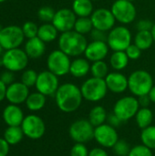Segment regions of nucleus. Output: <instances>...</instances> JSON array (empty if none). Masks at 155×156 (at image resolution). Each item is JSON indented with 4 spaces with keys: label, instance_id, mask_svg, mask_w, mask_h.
Segmentation results:
<instances>
[{
    "label": "nucleus",
    "instance_id": "e433bc0d",
    "mask_svg": "<svg viewBox=\"0 0 155 156\" xmlns=\"http://www.w3.org/2000/svg\"><path fill=\"white\" fill-rule=\"evenodd\" d=\"M22 30H23L25 37L29 39V38H33L35 37H37L38 27L37 26L36 23H34L32 21H27L23 25Z\"/></svg>",
    "mask_w": 155,
    "mask_h": 156
},
{
    "label": "nucleus",
    "instance_id": "9b49d317",
    "mask_svg": "<svg viewBox=\"0 0 155 156\" xmlns=\"http://www.w3.org/2000/svg\"><path fill=\"white\" fill-rule=\"evenodd\" d=\"M24 39L22 27L18 26H7L0 30V44L5 50L19 48Z\"/></svg>",
    "mask_w": 155,
    "mask_h": 156
},
{
    "label": "nucleus",
    "instance_id": "f03ea898",
    "mask_svg": "<svg viewBox=\"0 0 155 156\" xmlns=\"http://www.w3.org/2000/svg\"><path fill=\"white\" fill-rule=\"evenodd\" d=\"M88 44L85 36L76 32L74 29L61 33L58 37L59 49L69 57H79L84 54Z\"/></svg>",
    "mask_w": 155,
    "mask_h": 156
},
{
    "label": "nucleus",
    "instance_id": "1a4fd4ad",
    "mask_svg": "<svg viewBox=\"0 0 155 156\" xmlns=\"http://www.w3.org/2000/svg\"><path fill=\"white\" fill-rule=\"evenodd\" d=\"M69 58V56L65 54L60 49L53 50L49 53L47 59V66L48 70L58 77H62L69 73L71 63Z\"/></svg>",
    "mask_w": 155,
    "mask_h": 156
},
{
    "label": "nucleus",
    "instance_id": "393cba45",
    "mask_svg": "<svg viewBox=\"0 0 155 156\" xmlns=\"http://www.w3.org/2000/svg\"><path fill=\"white\" fill-rule=\"evenodd\" d=\"M46 96L40 92H33L28 95L26 101V105L28 110L32 112H37L40 111L41 109L44 108L46 104Z\"/></svg>",
    "mask_w": 155,
    "mask_h": 156
},
{
    "label": "nucleus",
    "instance_id": "2f4dec72",
    "mask_svg": "<svg viewBox=\"0 0 155 156\" xmlns=\"http://www.w3.org/2000/svg\"><path fill=\"white\" fill-rule=\"evenodd\" d=\"M93 24L90 19V16L87 17H78L74 26V30L81 35L89 34L93 29Z\"/></svg>",
    "mask_w": 155,
    "mask_h": 156
},
{
    "label": "nucleus",
    "instance_id": "a878e982",
    "mask_svg": "<svg viewBox=\"0 0 155 156\" xmlns=\"http://www.w3.org/2000/svg\"><path fill=\"white\" fill-rule=\"evenodd\" d=\"M129 60L125 51H113L110 58V64L113 69L121 71L128 66Z\"/></svg>",
    "mask_w": 155,
    "mask_h": 156
},
{
    "label": "nucleus",
    "instance_id": "f3484780",
    "mask_svg": "<svg viewBox=\"0 0 155 156\" xmlns=\"http://www.w3.org/2000/svg\"><path fill=\"white\" fill-rule=\"evenodd\" d=\"M29 95V89L22 82H13L7 86L5 99L11 104H21L26 102Z\"/></svg>",
    "mask_w": 155,
    "mask_h": 156
},
{
    "label": "nucleus",
    "instance_id": "b1692460",
    "mask_svg": "<svg viewBox=\"0 0 155 156\" xmlns=\"http://www.w3.org/2000/svg\"><path fill=\"white\" fill-rule=\"evenodd\" d=\"M58 31L52 23H44L38 27L37 37L45 43L54 41L58 37Z\"/></svg>",
    "mask_w": 155,
    "mask_h": 156
},
{
    "label": "nucleus",
    "instance_id": "4468645a",
    "mask_svg": "<svg viewBox=\"0 0 155 156\" xmlns=\"http://www.w3.org/2000/svg\"><path fill=\"white\" fill-rule=\"evenodd\" d=\"M94 139L103 148H112L119 141V135L116 128L108 123H103L95 127Z\"/></svg>",
    "mask_w": 155,
    "mask_h": 156
},
{
    "label": "nucleus",
    "instance_id": "09e8293b",
    "mask_svg": "<svg viewBox=\"0 0 155 156\" xmlns=\"http://www.w3.org/2000/svg\"><path fill=\"white\" fill-rule=\"evenodd\" d=\"M6 90L7 86L0 80V101H2L6 97Z\"/></svg>",
    "mask_w": 155,
    "mask_h": 156
},
{
    "label": "nucleus",
    "instance_id": "58836bf2",
    "mask_svg": "<svg viewBox=\"0 0 155 156\" xmlns=\"http://www.w3.org/2000/svg\"><path fill=\"white\" fill-rule=\"evenodd\" d=\"M89 153L85 144L76 143L70 150V156H89Z\"/></svg>",
    "mask_w": 155,
    "mask_h": 156
},
{
    "label": "nucleus",
    "instance_id": "6e6552de",
    "mask_svg": "<svg viewBox=\"0 0 155 156\" xmlns=\"http://www.w3.org/2000/svg\"><path fill=\"white\" fill-rule=\"evenodd\" d=\"M94 131L95 127L88 119H79L69 126V133L75 143L86 144L94 139Z\"/></svg>",
    "mask_w": 155,
    "mask_h": 156
},
{
    "label": "nucleus",
    "instance_id": "3c124183",
    "mask_svg": "<svg viewBox=\"0 0 155 156\" xmlns=\"http://www.w3.org/2000/svg\"><path fill=\"white\" fill-rule=\"evenodd\" d=\"M151 32H152V35H153V40H154L155 43V23L153 27V28H152V30H151Z\"/></svg>",
    "mask_w": 155,
    "mask_h": 156
},
{
    "label": "nucleus",
    "instance_id": "20e7f679",
    "mask_svg": "<svg viewBox=\"0 0 155 156\" xmlns=\"http://www.w3.org/2000/svg\"><path fill=\"white\" fill-rule=\"evenodd\" d=\"M80 90L83 99L91 102H97L105 98L109 90L107 88L105 79L91 77L82 83Z\"/></svg>",
    "mask_w": 155,
    "mask_h": 156
},
{
    "label": "nucleus",
    "instance_id": "39448f33",
    "mask_svg": "<svg viewBox=\"0 0 155 156\" xmlns=\"http://www.w3.org/2000/svg\"><path fill=\"white\" fill-rule=\"evenodd\" d=\"M132 33L125 26L114 27L107 37V44L113 51H125L132 44Z\"/></svg>",
    "mask_w": 155,
    "mask_h": 156
},
{
    "label": "nucleus",
    "instance_id": "ea45409f",
    "mask_svg": "<svg viewBox=\"0 0 155 156\" xmlns=\"http://www.w3.org/2000/svg\"><path fill=\"white\" fill-rule=\"evenodd\" d=\"M142 49H140L134 43L131 44L125 50L129 59H132V60H137L138 58H140L141 55H142Z\"/></svg>",
    "mask_w": 155,
    "mask_h": 156
},
{
    "label": "nucleus",
    "instance_id": "f704fd0d",
    "mask_svg": "<svg viewBox=\"0 0 155 156\" xmlns=\"http://www.w3.org/2000/svg\"><path fill=\"white\" fill-rule=\"evenodd\" d=\"M37 76L38 74L37 73L36 70L34 69H26L21 76V82L24 83L26 86L29 87H33L36 85L37 80Z\"/></svg>",
    "mask_w": 155,
    "mask_h": 156
},
{
    "label": "nucleus",
    "instance_id": "f257e3e1",
    "mask_svg": "<svg viewBox=\"0 0 155 156\" xmlns=\"http://www.w3.org/2000/svg\"><path fill=\"white\" fill-rule=\"evenodd\" d=\"M83 96L77 85L68 82L59 85L55 93V101L58 108L66 113L77 111L82 103Z\"/></svg>",
    "mask_w": 155,
    "mask_h": 156
},
{
    "label": "nucleus",
    "instance_id": "c85d7f7f",
    "mask_svg": "<svg viewBox=\"0 0 155 156\" xmlns=\"http://www.w3.org/2000/svg\"><path fill=\"white\" fill-rule=\"evenodd\" d=\"M153 120V113L149 108H140L135 115V121L140 129H145L150 126Z\"/></svg>",
    "mask_w": 155,
    "mask_h": 156
},
{
    "label": "nucleus",
    "instance_id": "9d476101",
    "mask_svg": "<svg viewBox=\"0 0 155 156\" xmlns=\"http://www.w3.org/2000/svg\"><path fill=\"white\" fill-rule=\"evenodd\" d=\"M111 10L116 19L122 25H128L133 22L136 18L137 11L133 2L128 0H115Z\"/></svg>",
    "mask_w": 155,
    "mask_h": 156
},
{
    "label": "nucleus",
    "instance_id": "72a5a7b5",
    "mask_svg": "<svg viewBox=\"0 0 155 156\" xmlns=\"http://www.w3.org/2000/svg\"><path fill=\"white\" fill-rule=\"evenodd\" d=\"M55 14H56V11L52 7L48 6V5L40 7L38 9V11H37L38 19L43 21L44 23L52 22V20H53V18L55 16Z\"/></svg>",
    "mask_w": 155,
    "mask_h": 156
},
{
    "label": "nucleus",
    "instance_id": "cd10ccee",
    "mask_svg": "<svg viewBox=\"0 0 155 156\" xmlns=\"http://www.w3.org/2000/svg\"><path fill=\"white\" fill-rule=\"evenodd\" d=\"M107 116L108 113L102 106H95L90 110L88 120L94 127H97L106 122Z\"/></svg>",
    "mask_w": 155,
    "mask_h": 156
},
{
    "label": "nucleus",
    "instance_id": "49530a36",
    "mask_svg": "<svg viewBox=\"0 0 155 156\" xmlns=\"http://www.w3.org/2000/svg\"><path fill=\"white\" fill-rule=\"evenodd\" d=\"M137 99H138V101H139V104H140V107L141 108H148V106L152 102L151 101V99H150V97H149L148 94L140 96Z\"/></svg>",
    "mask_w": 155,
    "mask_h": 156
},
{
    "label": "nucleus",
    "instance_id": "a211bd4d",
    "mask_svg": "<svg viewBox=\"0 0 155 156\" xmlns=\"http://www.w3.org/2000/svg\"><path fill=\"white\" fill-rule=\"evenodd\" d=\"M109 46L105 41H91L88 44L84 55L89 61L103 60L109 53Z\"/></svg>",
    "mask_w": 155,
    "mask_h": 156
},
{
    "label": "nucleus",
    "instance_id": "473e14b6",
    "mask_svg": "<svg viewBox=\"0 0 155 156\" xmlns=\"http://www.w3.org/2000/svg\"><path fill=\"white\" fill-rule=\"evenodd\" d=\"M90 73L92 77L99 79H105L109 72V66L104 60L92 62L90 66Z\"/></svg>",
    "mask_w": 155,
    "mask_h": 156
},
{
    "label": "nucleus",
    "instance_id": "4be33fe9",
    "mask_svg": "<svg viewBox=\"0 0 155 156\" xmlns=\"http://www.w3.org/2000/svg\"><path fill=\"white\" fill-rule=\"evenodd\" d=\"M90 61L85 58H77L70 63L69 73L75 78H82L90 71Z\"/></svg>",
    "mask_w": 155,
    "mask_h": 156
},
{
    "label": "nucleus",
    "instance_id": "a19ab883",
    "mask_svg": "<svg viewBox=\"0 0 155 156\" xmlns=\"http://www.w3.org/2000/svg\"><path fill=\"white\" fill-rule=\"evenodd\" d=\"M154 23L150 19H141L136 24L138 31H151Z\"/></svg>",
    "mask_w": 155,
    "mask_h": 156
},
{
    "label": "nucleus",
    "instance_id": "37998d69",
    "mask_svg": "<svg viewBox=\"0 0 155 156\" xmlns=\"http://www.w3.org/2000/svg\"><path fill=\"white\" fill-rule=\"evenodd\" d=\"M0 80L7 86V85H10L14 82L15 80V75H14V72L10 71V70H6V71H4L1 76H0Z\"/></svg>",
    "mask_w": 155,
    "mask_h": 156
},
{
    "label": "nucleus",
    "instance_id": "ddd939ff",
    "mask_svg": "<svg viewBox=\"0 0 155 156\" xmlns=\"http://www.w3.org/2000/svg\"><path fill=\"white\" fill-rule=\"evenodd\" d=\"M35 86L37 90L45 96L55 95L59 87L58 77L49 70H44L38 73Z\"/></svg>",
    "mask_w": 155,
    "mask_h": 156
},
{
    "label": "nucleus",
    "instance_id": "c9c22d12",
    "mask_svg": "<svg viewBox=\"0 0 155 156\" xmlns=\"http://www.w3.org/2000/svg\"><path fill=\"white\" fill-rule=\"evenodd\" d=\"M112 149H113V153L115 155L128 156L132 148L130 147L129 144L126 141L119 139V141L112 147Z\"/></svg>",
    "mask_w": 155,
    "mask_h": 156
},
{
    "label": "nucleus",
    "instance_id": "2eb2a0df",
    "mask_svg": "<svg viewBox=\"0 0 155 156\" xmlns=\"http://www.w3.org/2000/svg\"><path fill=\"white\" fill-rule=\"evenodd\" d=\"M90 19L93 24V27L104 32H108L114 27L116 19L111 9L98 8L93 11L90 16Z\"/></svg>",
    "mask_w": 155,
    "mask_h": 156
},
{
    "label": "nucleus",
    "instance_id": "864d4df0",
    "mask_svg": "<svg viewBox=\"0 0 155 156\" xmlns=\"http://www.w3.org/2000/svg\"><path fill=\"white\" fill-rule=\"evenodd\" d=\"M6 0H0V3H4V2H5Z\"/></svg>",
    "mask_w": 155,
    "mask_h": 156
},
{
    "label": "nucleus",
    "instance_id": "aec40b11",
    "mask_svg": "<svg viewBox=\"0 0 155 156\" xmlns=\"http://www.w3.org/2000/svg\"><path fill=\"white\" fill-rule=\"evenodd\" d=\"M24 118L23 111L16 104H9L3 111V119L8 126H21Z\"/></svg>",
    "mask_w": 155,
    "mask_h": 156
},
{
    "label": "nucleus",
    "instance_id": "6e6d98bb",
    "mask_svg": "<svg viewBox=\"0 0 155 156\" xmlns=\"http://www.w3.org/2000/svg\"><path fill=\"white\" fill-rule=\"evenodd\" d=\"M2 28H3V27H1V25H0V30H1Z\"/></svg>",
    "mask_w": 155,
    "mask_h": 156
},
{
    "label": "nucleus",
    "instance_id": "de8ad7c7",
    "mask_svg": "<svg viewBox=\"0 0 155 156\" xmlns=\"http://www.w3.org/2000/svg\"><path fill=\"white\" fill-rule=\"evenodd\" d=\"M89 156H109V154L103 148L96 147L90 151Z\"/></svg>",
    "mask_w": 155,
    "mask_h": 156
},
{
    "label": "nucleus",
    "instance_id": "a18cd8bd",
    "mask_svg": "<svg viewBox=\"0 0 155 156\" xmlns=\"http://www.w3.org/2000/svg\"><path fill=\"white\" fill-rule=\"evenodd\" d=\"M10 144L4 139L0 138V156H7Z\"/></svg>",
    "mask_w": 155,
    "mask_h": 156
},
{
    "label": "nucleus",
    "instance_id": "7ed1b4c3",
    "mask_svg": "<svg viewBox=\"0 0 155 156\" xmlns=\"http://www.w3.org/2000/svg\"><path fill=\"white\" fill-rule=\"evenodd\" d=\"M153 87V79L146 70H135L128 77V89L135 97L149 94Z\"/></svg>",
    "mask_w": 155,
    "mask_h": 156
},
{
    "label": "nucleus",
    "instance_id": "7c9ffc66",
    "mask_svg": "<svg viewBox=\"0 0 155 156\" xmlns=\"http://www.w3.org/2000/svg\"><path fill=\"white\" fill-rule=\"evenodd\" d=\"M141 140L143 145L151 150H155V125H150L142 130Z\"/></svg>",
    "mask_w": 155,
    "mask_h": 156
},
{
    "label": "nucleus",
    "instance_id": "dca6fc26",
    "mask_svg": "<svg viewBox=\"0 0 155 156\" xmlns=\"http://www.w3.org/2000/svg\"><path fill=\"white\" fill-rule=\"evenodd\" d=\"M77 20V16L69 8H61L56 11L55 16L52 20V24L58 29V32L64 33L74 29V26Z\"/></svg>",
    "mask_w": 155,
    "mask_h": 156
},
{
    "label": "nucleus",
    "instance_id": "4d7b16f0",
    "mask_svg": "<svg viewBox=\"0 0 155 156\" xmlns=\"http://www.w3.org/2000/svg\"><path fill=\"white\" fill-rule=\"evenodd\" d=\"M91 1H98V0H91Z\"/></svg>",
    "mask_w": 155,
    "mask_h": 156
},
{
    "label": "nucleus",
    "instance_id": "423d86ee",
    "mask_svg": "<svg viewBox=\"0 0 155 156\" xmlns=\"http://www.w3.org/2000/svg\"><path fill=\"white\" fill-rule=\"evenodd\" d=\"M1 58L5 69L12 72H17L25 69L29 59L26 51L20 49L19 48L5 50Z\"/></svg>",
    "mask_w": 155,
    "mask_h": 156
},
{
    "label": "nucleus",
    "instance_id": "f8f14e48",
    "mask_svg": "<svg viewBox=\"0 0 155 156\" xmlns=\"http://www.w3.org/2000/svg\"><path fill=\"white\" fill-rule=\"evenodd\" d=\"M21 128L24 134L32 140L40 139L46 132L44 121L39 116L35 114H30L25 117L21 124Z\"/></svg>",
    "mask_w": 155,
    "mask_h": 156
},
{
    "label": "nucleus",
    "instance_id": "412c9836",
    "mask_svg": "<svg viewBox=\"0 0 155 156\" xmlns=\"http://www.w3.org/2000/svg\"><path fill=\"white\" fill-rule=\"evenodd\" d=\"M25 51L28 58H38L42 57L46 51V43L42 41L38 37L27 39L25 45Z\"/></svg>",
    "mask_w": 155,
    "mask_h": 156
},
{
    "label": "nucleus",
    "instance_id": "bb28decb",
    "mask_svg": "<svg viewBox=\"0 0 155 156\" xmlns=\"http://www.w3.org/2000/svg\"><path fill=\"white\" fill-rule=\"evenodd\" d=\"M24 135L21 126H8L4 133V139L10 145H16L22 141Z\"/></svg>",
    "mask_w": 155,
    "mask_h": 156
},
{
    "label": "nucleus",
    "instance_id": "5fc2aeb1",
    "mask_svg": "<svg viewBox=\"0 0 155 156\" xmlns=\"http://www.w3.org/2000/svg\"><path fill=\"white\" fill-rule=\"evenodd\" d=\"M128 1H130V2H133L134 0H128Z\"/></svg>",
    "mask_w": 155,
    "mask_h": 156
},
{
    "label": "nucleus",
    "instance_id": "79ce46f5",
    "mask_svg": "<svg viewBox=\"0 0 155 156\" xmlns=\"http://www.w3.org/2000/svg\"><path fill=\"white\" fill-rule=\"evenodd\" d=\"M90 36H91L92 40H94V41H105V42H107L108 35L104 31L93 28L92 31L90 32Z\"/></svg>",
    "mask_w": 155,
    "mask_h": 156
},
{
    "label": "nucleus",
    "instance_id": "603ef678",
    "mask_svg": "<svg viewBox=\"0 0 155 156\" xmlns=\"http://www.w3.org/2000/svg\"><path fill=\"white\" fill-rule=\"evenodd\" d=\"M3 49H4V48H3V47L1 46V44H0V55H1L2 52H3Z\"/></svg>",
    "mask_w": 155,
    "mask_h": 156
},
{
    "label": "nucleus",
    "instance_id": "c756f323",
    "mask_svg": "<svg viewBox=\"0 0 155 156\" xmlns=\"http://www.w3.org/2000/svg\"><path fill=\"white\" fill-rule=\"evenodd\" d=\"M154 43L151 31H138L134 37V44L142 50L150 48Z\"/></svg>",
    "mask_w": 155,
    "mask_h": 156
},
{
    "label": "nucleus",
    "instance_id": "8fccbe9b",
    "mask_svg": "<svg viewBox=\"0 0 155 156\" xmlns=\"http://www.w3.org/2000/svg\"><path fill=\"white\" fill-rule=\"evenodd\" d=\"M148 95H149V97L151 99V101L155 103V85H153V87L151 89V90H150Z\"/></svg>",
    "mask_w": 155,
    "mask_h": 156
},
{
    "label": "nucleus",
    "instance_id": "c03bdc74",
    "mask_svg": "<svg viewBox=\"0 0 155 156\" xmlns=\"http://www.w3.org/2000/svg\"><path fill=\"white\" fill-rule=\"evenodd\" d=\"M106 122L108 123V124H110V125H111L112 127H114V128H117V127H119L121 124H122V121L112 112V113H111V114H108V116H107V121H106Z\"/></svg>",
    "mask_w": 155,
    "mask_h": 156
},
{
    "label": "nucleus",
    "instance_id": "5701e85b",
    "mask_svg": "<svg viewBox=\"0 0 155 156\" xmlns=\"http://www.w3.org/2000/svg\"><path fill=\"white\" fill-rule=\"evenodd\" d=\"M71 9L78 17H87L93 13V4L91 0H74Z\"/></svg>",
    "mask_w": 155,
    "mask_h": 156
},
{
    "label": "nucleus",
    "instance_id": "6ab92c4d",
    "mask_svg": "<svg viewBox=\"0 0 155 156\" xmlns=\"http://www.w3.org/2000/svg\"><path fill=\"white\" fill-rule=\"evenodd\" d=\"M105 82L108 90L113 93H123L128 89V78L119 71L110 72L105 78Z\"/></svg>",
    "mask_w": 155,
    "mask_h": 156
},
{
    "label": "nucleus",
    "instance_id": "4c0bfd02",
    "mask_svg": "<svg viewBox=\"0 0 155 156\" xmlns=\"http://www.w3.org/2000/svg\"><path fill=\"white\" fill-rule=\"evenodd\" d=\"M128 156H153V150L143 144L135 145L130 151Z\"/></svg>",
    "mask_w": 155,
    "mask_h": 156
},
{
    "label": "nucleus",
    "instance_id": "0eeeda50",
    "mask_svg": "<svg viewBox=\"0 0 155 156\" xmlns=\"http://www.w3.org/2000/svg\"><path fill=\"white\" fill-rule=\"evenodd\" d=\"M140 108L138 99L135 96H125L115 102L113 113L123 122L135 117Z\"/></svg>",
    "mask_w": 155,
    "mask_h": 156
},
{
    "label": "nucleus",
    "instance_id": "13d9d810",
    "mask_svg": "<svg viewBox=\"0 0 155 156\" xmlns=\"http://www.w3.org/2000/svg\"><path fill=\"white\" fill-rule=\"evenodd\" d=\"M114 156H117V155H114Z\"/></svg>",
    "mask_w": 155,
    "mask_h": 156
}]
</instances>
